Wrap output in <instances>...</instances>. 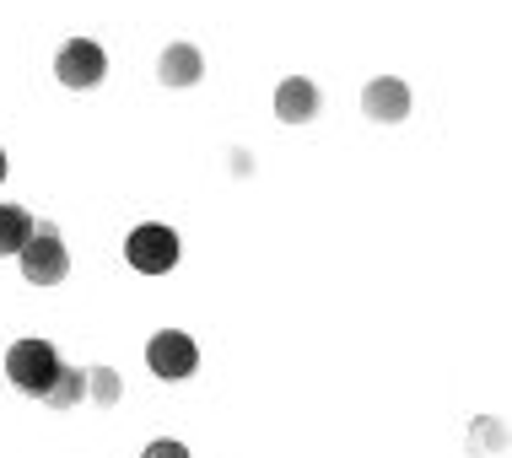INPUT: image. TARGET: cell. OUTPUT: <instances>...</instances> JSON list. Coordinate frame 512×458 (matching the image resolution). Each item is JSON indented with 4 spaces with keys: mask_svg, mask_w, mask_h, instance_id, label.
Listing matches in <instances>:
<instances>
[{
    "mask_svg": "<svg viewBox=\"0 0 512 458\" xmlns=\"http://www.w3.org/2000/svg\"><path fill=\"white\" fill-rule=\"evenodd\" d=\"M362 108H367V119H378V124H399L410 114V87H405V81H394V76H378L362 92Z\"/></svg>",
    "mask_w": 512,
    "mask_h": 458,
    "instance_id": "cell-6",
    "label": "cell"
},
{
    "mask_svg": "<svg viewBox=\"0 0 512 458\" xmlns=\"http://www.w3.org/2000/svg\"><path fill=\"white\" fill-rule=\"evenodd\" d=\"M0 184H6V151H0Z\"/></svg>",
    "mask_w": 512,
    "mask_h": 458,
    "instance_id": "cell-13",
    "label": "cell"
},
{
    "mask_svg": "<svg viewBox=\"0 0 512 458\" xmlns=\"http://www.w3.org/2000/svg\"><path fill=\"white\" fill-rule=\"evenodd\" d=\"M87 394L98 399V405H114V399H119V378H114L108 367H92V378H87Z\"/></svg>",
    "mask_w": 512,
    "mask_h": 458,
    "instance_id": "cell-11",
    "label": "cell"
},
{
    "mask_svg": "<svg viewBox=\"0 0 512 458\" xmlns=\"http://www.w3.org/2000/svg\"><path fill=\"white\" fill-rule=\"evenodd\" d=\"M87 399V372H76V367H60V378L49 383V394H44V405L49 410H71Z\"/></svg>",
    "mask_w": 512,
    "mask_h": 458,
    "instance_id": "cell-9",
    "label": "cell"
},
{
    "mask_svg": "<svg viewBox=\"0 0 512 458\" xmlns=\"http://www.w3.org/2000/svg\"><path fill=\"white\" fill-rule=\"evenodd\" d=\"M27 238H33V216H27L22 205H0V259L17 254Z\"/></svg>",
    "mask_w": 512,
    "mask_h": 458,
    "instance_id": "cell-10",
    "label": "cell"
},
{
    "mask_svg": "<svg viewBox=\"0 0 512 458\" xmlns=\"http://www.w3.org/2000/svg\"><path fill=\"white\" fill-rule=\"evenodd\" d=\"M275 114H281L286 124H308L318 114V87H313L308 76L281 81V92H275Z\"/></svg>",
    "mask_w": 512,
    "mask_h": 458,
    "instance_id": "cell-7",
    "label": "cell"
},
{
    "mask_svg": "<svg viewBox=\"0 0 512 458\" xmlns=\"http://www.w3.org/2000/svg\"><path fill=\"white\" fill-rule=\"evenodd\" d=\"M6 378H11V388L44 399L49 383L60 378V351H54L49 340H17V345L6 351Z\"/></svg>",
    "mask_w": 512,
    "mask_h": 458,
    "instance_id": "cell-2",
    "label": "cell"
},
{
    "mask_svg": "<svg viewBox=\"0 0 512 458\" xmlns=\"http://www.w3.org/2000/svg\"><path fill=\"white\" fill-rule=\"evenodd\" d=\"M200 71H205V60H200V49H195V44H173V49H162V65H157L162 87H195Z\"/></svg>",
    "mask_w": 512,
    "mask_h": 458,
    "instance_id": "cell-8",
    "label": "cell"
},
{
    "mask_svg": "<svg viewBox=\"0 0 512 458\" xmlns=\"http://www.w3.org/2000/svg\"><path fill=\"white\" fill-rule=\"evenodd\" d=\"M146 367L157 372L162 383H178V378H189V372L200 367V351H195V340H189V335L162 329V335H151V345H146Z\"/></svg>",
    "mask_w": 512,
    "mask_h": 458,
    "instance_id": "cell-5",
    "label": "cell"
},
{
    "mask_svg": "<svg viewBox=\"0 0 512 458\" xmlns=\"http://www.w3.org/2000/svg\"><path fill=\"white\" fill-rule=\"evenodd\" d=\"M17 259H22V275L33 286H60L71 275V248H65L54 221H33V238L17 248Z\"/></svg>",
    "mask_w": 512,
    "mask_h": 458,
    "instance_id": "cell-1",
    "label": "cell"
},
{
    "mask_svg": "<svg viewBox=\"0 0 512 458\" xmlns=\"http://www.w3.org/2000/svg\"><path fill=\"white\" fill-rule=\"evenodd\" d=\"M141 458H189V448H184V442H173V437H168V442H151V448H146Z\"/></svg>",
    "mask_w": 512,
    "mask_h": 458,
    "instance_id": "cell-12",
    "label": "cell"
},
{
    "mask_svg": "<svg viewBox=\"0 0 512 458\" xmlns=\"http://www.w3.org/2000/svg\"><path fill=\"white\" fill-rule=\"evenodd\" d=\"M54 76H60L65 87H76V92H92L108 76L103 44H92V38H71V44L60 49V60H54Z\"/></svg>",
    "mask_w": 512,
    "mask_h": 458,
    "instance_id": "cell-4",
    "label": "cell"
},
{
    "mask_svg": "<svg viewBox=\"0 0 512 458\" xmlns=\"http://www.w3.org/2000/svg\"><path fill=\"white\" fill-rule=\"evenodd\" d=\"M124 259H130L141 275H168L178 265V232L162 227V221H146L124 238Z\"/></svg>",
    "mask_w": 512,
    "mask_h": 458,
    "instance_id": "cell-3",
    "label": "cell"
}]
</instances>
